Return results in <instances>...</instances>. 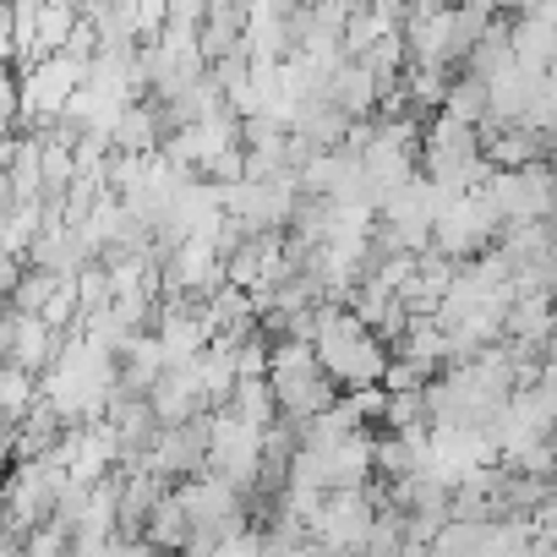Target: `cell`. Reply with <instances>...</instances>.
I'll return each mask as SVG.
<instances>
[{
    "instance_id": "cell-1",
    "label": "cell",
    "mask_w": 557,
    "mask_h": 557,
    "mask_svg": "<svg viewBox=\"0 0 557 557\" xmlns=\"http://www.w3.org/2000/svg\"><path fill=\"white\" fill-rule=\"evenodd\" d=\"M312 345H318L323 372H329L339 388L383 383V372H388V361H394L388 339H383L372 323H361L350 307H339V301H323V307L312 312Z\"/></svg>"
},
{
    "instance_id": "cell-2",
    "label": "cell",
    "mask_w": 557,
    "mask_h": 557,
    "mask_svg": "<svg viewBox=\"0 0 557 557\" xmlns=\"http://www.w3.org/2000/svg\"><path fill=\"white\" fill-rule=\"evenodd\" d=\"M268 383H273V405L285 421H312L323 405L339 399V383L323 372L318 361V345L307 334H278L273 339V356H268Z\"/></svg>"
},
{
    "instance_id": "cell-3",
    "label": "cell",
    "mask_w": 557,
    "mask_h": 557,
    "mask_svg": "<svg viewBox=\"0 0 557 557\" xmlns=\"http://www.w3.org/2000/svg\"><path fill=\"white\" fill-rule=\"evenodd\" d=\"M421 175H432L443 191H465V186H481L486 181V153H481V126L437 110L421 132Z\"/></svg>"
},
{
    "instance_id": "cell-4",
    "label": "cell",
    "mask_w": 557,
    "mask_h": 557,
    "mask_svg": "<svg viewBox=\"0 0 557 557\" xmlns=\"http://www.w3.org/2000/svg\"><path fill=\"white\" fill-rule=\"evenodd\" d=\"M372 470H377V437L356 426L345 437H301L285 475H301V481L334 492V486H367Z\"/></svg>"
},
{
    "instance_id": "cell-5",
    "label": "cell",
    "mask_w": 557,
    "mask_h": 557,
    "mask_svg": "<svg viewBox=\"0 0 557 557\" xmlns=\"http://www.w3.org/2000/svg\"><path fill=\"white\" fill-rule=\"evenodd\" d=\"M88 61H77L72 50H50L17 66V115L28 126H55L72 104V94L83 88Z\"/></svg>"
},
{
    "instance_id": "cell-6",
    "label": "cell",
    "mask_w": 557,
    "mask_h": 557,
    "mask_svg": "<svg viewBox=\"0 0 557 557\" xmlns=\"http://www.w3.org/2000/svg\"><path fill=\"white\" fill-rule=\"evenodd\" d=\"M262 421L240 416L235 405H213L208 416V470H219L224 481L235 486H257L262 481V465H268V443H262Z\"/></svg>"
},
{
    "instance_id": "cell-7",
    "label": "cell",
    "mask_w": 557,
    "mask_h": 557,
    "mask_svg": "<svg viewBox=\"0 0 557 557\" xmlns=\"http://www.w3.org/2000/svg\"><path fill=\"white\" fill-rule=\"evenodd\" d=\"M175 492H181L186 519H191L186 546H197V552H219V535L246 524V486L224 481V475H219V470H208V465H202V475L181 481Z\"/></svg>"
},
{
    "instance_id": "cell-8",
    "label": "cell",
    "mask_w": 557,
    "mask_h": 557,
    "mask_svg": "<svg viewBox=\"0 0 557 557\" xmlns=\"http://www.w3.org/2000/svg\"><path fill=\"white\" fill-rule=\"evenodd\" d=\"M481 197L492 202L497 224H519V219H552V197H557V170L535 164H492L481 181Z\"/></svg>"
},
{
    "instance_id": "cell-9",
    "label": "cell",
    "mask_w": 557,
    "mask_h": 557,
    "mask_svg": "<svg viewBox=\"0 0 557 557\" xmlns=\"http://www.w3.org/2000/svg\"><path fill=\"white\" fill-rule=\"evenodd\" d=\"M497 230H503V224H497L492 202L481 197V186H465V191H448V197H443V208H437V219H432V251L465 262V257L486 251V246L497 240Z\"/></svg>"
},
{
    "instance_id": "cell-10",
    "label": "cell",
    "mask_w": 557,
    "mask_h": 557,
    "mask_svg": "<svg viewBox=\"0 0 557 557\" xmlns=\"http://www.w3.org/2000/svg\"><path fill=\"white\" fill-rule=\"evenodd\" d=\"M55 454H61L66 475L88 486V481H104L126 459V437L110 416H94V421H72V432H61Z\"/></svg>"
},
{
    "instance_id": "cell-11",
    "label": "cell",
    "mask_w": 557,
    "mask_h": 557,
    "mask_svg": "<svg viewBox=\"0 0 557 557\" xmlns=\"http://www.w3.org/2000/svg\"><path fill=\"white\" fill-rule=\"evenodd\" d=\"M372 519H377V497L367 486H334L312 519V541L329 552H367Z\"/></svg>"
},
{
    "instance_id": "cell-12",
    "label": "cell",
    "mask_w": 557,
    "mask_h": 557,
    "mask_svg": "<svg viewBox=\"0 0 557 557\" xmlns=\"http://www.w3.org/2000/svg\"><path fill=\"white\" fill-rule=\"evenodd\" d=\"M240 148V115H230V110H213V115H191V121H181L175 132H170V143H164V153L181 164V170H213L224 153H235Z\"/></svg>"
},
{
    "instance_id": "cell-13",
    "label": "cell",
    "mask_w": 557,
    "mask_h": 557,
    "mask_svg": "<svg viewBox=\"0 0 557 557\" xmlns=\"http://www.w3.org/2000/svg\"><path fill=\"white\" fill-rule=\"evenodd\" d=\"M224 246L213 235H186L164 251V290L170 296H208L213 285H224Z\"/></svg>"
},
{
    "instance_id": "cell-14",
    "label": "cell",
    "mask_w": 557,
    "mask_h": 557,
    "mask_svg": "<svg viewBox=\"0 0 557 557\" xmlns=\"http://www.w3.org/2000/svg\"><path fill=\"white\" fill-rule=\"evenodd\" d=\"M153 334H159L170 367H175V361H191V356H202V350L213 345L208 307H191V301H170V307L159 312V329H153Z\"/></svg>"
},
{
    "instance_id": "cell-15",
    "label": "cell",
    "mask_w": 557,
    "mask_h": 557,
    "mask_svg": "<svg viewBox=\"0 0 557 557\" xmlns=\"http://www.w3.org/2000/svg\"><path fill=\"white\" fill-rule=\"evenodd\" d=\"M350 121H372V110L383 104V88H377V72L361 61V55H350L334 77H329V88H323Z\"/></svg>"
},
{
    "instance_id": "cell-16",
    "label": "cell",
    "mask_w": 557,
    "mask_h": 557,
    "mask_svg": "<svg viewBox=\"0 0 557 557\" xmlns=\"http://www.w3.org/2000/svg\"><path fill=\"white\" fill-rule=\"evenodd\" d=\"M61 350V329H50L39 312H17L12 307V339H7V356L28 372H45Z\"/></svg>"
},
{
    "instance_id": "cell-17",
    "label": "cell",
    "mask_w": 557,
    "mask_h": 557,
    "mask_svg": "<svg viewBox=\"0 0 557 557\" xmlns=\"http://www.w3.org/2000/svg\"><path fill=\"white\" fill-rule=\"evenodd\" d=\"M508 50H513V61L524 72H546L552 55H557V23L541 17V12H519L508 23Z\"/></svg>"
},
{
    "instance_id": "cell-18",
    "label": "cell",
    "mask_w": 557,
    "mask_h": 557,
    "mask_svg": "<svg viewBox=\"0 0 557 557\" xmlns=\"http://www.w3.org/2000/svg\"><path fill=\"white\" fill-rule=\"evenodd\" d=\"M159 143H164V110L132 99V104L121 110L115 132H110V148H115V153H153Z\"/></svg>"
},
{
    "instance_id": "cell-19",
    "label": "cell",
    "mask_w": 557,
    "mask_h": 557,
    "mask_svg": "<svg viewBox=\"0 0 557 557\" xmlns=\"http://www.w3.org/2000/svg\"><path fill=\"white\" fill-rule=\"evenodd\" d=\"M45 202L39 197H17V202H7L0 208V251L7 257H28L34 251V240H39V230H45Z\"/></svg>"
},
{
    "instance_id": "cell-20",
    "label": "cell",
    "mask_w": 557,
    "mask_h": 557,
    "mask_svg": "<svg viewBox=\"0 0 557 557\" xmlns=\"http://www.w3.org/2000/svg\"><path fill=\"white\" fill-rule=\"evenodd\" d=\"M34 405H39V372L17 367L12 356H0V426L23 421Z\"/></svg>"
},
{
    "instance_id": "cell-21",
    "label": "cell",
    "mask_w": 557,
    "mask_h": 557,
    "mask_svg": "<svg viewBox=\"0 0 557 557\" xmlns=\"http://www.w3.org/2000/svg\"><path fill=\"white\" fill-rule=\"evenodd\" d=\"M443 110L459 115V121H470V126H481V121H486V83H481L475 72H470V77H454L448 94H443Z\"/></svg>"
},
{
    "instance_id": "cell-22",
    "label": "cell",
    "mask_w": 557,
    "mask_h": 557,
    "mask_svg": "<svg viewBox=\"0 0 557 557\" xmlns=\"http://www.w3.org/2000/svg\"><path fill=\"white\" fill-rule=\"evenodd\" d=\"M224 405H235L240 416H251V421H278V405H273V383L268 377H235V394L224 399Z\"/></svg>"
},
{
    "instance_id": "cell-23",
    "label": "cell",
    "mask_w": 557,
    "mask_h": 557,
    "mask_svg": "<svg viewBox=\"0 0 557 557\" xmlns=\"http://www.w3.org/2000/svg\"><path fill=\"white\" fill-rule=\"evenodd\" d=\"M17 121H23V115H17V72L0 66V137H12Z\"/></svg>"
},
{
    "instance_id": "cell-24",
    "label": "cell",
    "mask_w": 557,
    "mask_h": 557,
    "mask_svg": "<svg viewBox=\"0 0 557 557\" xmlns=\"http://www.w3.org/2000/svg\"><path fill=\"white\" fill-rule=\"evenodd\" d=\"M535 383H546V388L557 394V339L546 345V356H541V367H535Z\"/></svg>"
},
{
    "instance_id": "cell-25",
    "label": "cell",
    "mask_w": 557,
    "mask_h": 557,
    "mask_svg": "<svg viewBox=\"0 0 557 557\" xmlns=\"http://www.w3.org/2000/svg\"><path fill=\"white\" fill-rule=\"evenodd\" d=\"M7 339H12V312L0 307V356H7Z\"/></svg>"
},
{
    "instance_id": "cell-26",
    "label": "cell",
    "mask_w": 557,
    "mask_h": 557,
    "mask_svg": "<svg viewBox=\"0 0 557 557\" xmlns=\"http://www.w3.org/2000/svg\"><path fill=\"white\" fill-rule=\"evenodd\" d=\"M530 7H535V0H497V12H513V17L530 12Z\"/></svg>"
},
{
    "instance_id": "cell-27",
    "label": "cell",
    "mask_w": 557,
    "mask_h": 557,
    "mask_svg": "<svg viewBox=\"0 0 557 557\" xmlns=\"http://www.w3.org/2000/svg\"><path fill=\"white\" fill-rule=\"evenodd\" d=\"M530 12H541V17H552V23H557V0H535Z\"/></svg>"
},
{
    "instance_id": "cell-28",
    "label": "cell",
    "mask_w": 557,
    "mask_h": 557,
    "mask_svg": "<svg viewBox=\"0 0 557 557\" xmlns=\"http://www.w3.org/2000/svg\"><path fill=\"white\" fill-rule=\"evenodd\" d=\"M541 77H546V83H552V88H557V55H552V66H546V72H541Z\"/></svg>"
}]
</instances>
